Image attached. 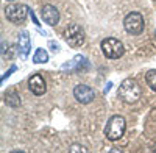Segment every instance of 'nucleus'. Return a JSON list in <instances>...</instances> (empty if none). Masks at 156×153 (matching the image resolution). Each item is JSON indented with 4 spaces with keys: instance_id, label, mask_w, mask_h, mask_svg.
Wrapping results in <instances>:
<instances>
[{
    "instance_id": "1",
    "label": "nucleus",
    "mask_w": 156,
    "mask_h": 153,
    "mask_svg": "<svg viewBox=\"0 0 156 153\" xmlns=\"http://www.w3.org/2000/svg\"><path fill=\"white\" fill-rule=\"evenodd\" d=\"M140 86L137 84L136 80L133 78H126L120 83L119 89H117V95H119V98L123 101V103H136V101L140 98Z\"/></svg>"
},
{
    "instance_id": "2",
    "label": "nucleus",
    "mask_w": 156,
    "mask_h": 153,
    "mask_svg": "<svg viewBox=\"0 0 156 153\" xmlns=\"http://www.w3.org/2000/svg\"><path fill=\"white\" fill-rule=\"evenodd\" d=\"M126 130V122L122 116H112L108 119L105 126V136L109 141H119Z\"/></svg>"
},
{
    "instance_id": "3",
    "label": "nucleus",
    "mask_w": 156,
    "mask_h": 153,
    "mask_svg": "<svg viewBox=\"0 0 156 153\" xmlns=\"http://www.w3.org/2000/svg\"><path fill=\"white\" fill-rule=\"evenodd\" d=\"M62 36H64V41H66L72 48H80L86 42V33L80 25H76V23H70L69 27H66Z\"/></svg>"
},
{
    "instance_id": "4",
    "label": "nucleus",
    "mask_w": 156,
    "mask_h": 153,
    "mask_svg": "<svg viewBox=\"0 0 156 153\" xmlns=\"http://www.w3.org/2000/svg\"><path fill=\"white\" fill-rule=\"evenodd\" d=\"M100 48H101L103 55L109 59H119L125 53L123 44L119 39H115V37H106V39H103L100 44Z\"/></svg>"
},
{
    "instance_id": "5",
    "label": "nucleus",
    "mask_w": 156,
    "mask_h": 153,
    "mask_svg": "<svg viewBox=\"0 0 156 153\" xmlns=\"http://www.w3.org/2000/svg\"><path fill=\"white\" fill-rule=\"evenodd\" d=\"M123 28L129 34H140L145 28V22L140 12H128L123 19Z\"/></svg>"
},
{
    "instance_id": "6",
    "label": "nucleus",
    "mask_w": 156,
    "mask_h": 153,
    "mask_svg": "<svg viewBox=\"0 0 156 153\" xmlns=\"http://www.w3.org/2000/svg\"><path fill=\"white\" fill-rule=\"evenodd\" d=\"M28 12H30L28 6L22 5V3H11L5 8V16L12 23H23L28 16Z\"/></svg>"
},
{
    "instance_id": "7",
    "label": "nucleus",
    "mask_w": 156,
    "mask_h": 153,
    "mask_svg": "<svg viewBox=\"0 0 156 153\" xmlns=\"http://www.w3.org/2000/svg\"><path fill=\"white\" fill-rule=\"evenodd\" d=\"M73 97L80 101V103L87 105L95 98V92H94V89L87 84H76L75 89H73Z\"/></svg>"
},
{
    "instance_id": "8",
    "label": "nucleus",
    "mask_w": 156,
    "mask_h": 153,
    "mask_svg": "<svg viewBox=\"0 0 156 153\" xmlns=\"http://www.w3.org/2000/svg\"><path fill=\"white\" fill-rule=\"evenodd\" d=\"M31 50V39H30V33L27 30H23L19 33L17 36V53H19V58L22 61L27 59L28 53Z\"/></svg>"
},
{
    "instance_id": "9",
    "label": "nucleus",
    "mask_w": 156,
    "mask_h": 153,
    "mask_svg": "<svg viewBox=\"0 0 156 153\" xmlns=\"http://www.w3.org/2000/svg\"><path fill=\"white\" fill-rule=\"evenodd\" d=\"M89 67V61L86 56L83 55H76L72 61L62 64V72H67V73H72V72H81L83 69H87Z\"/></svg>"
},
{
    "instance_id": "10",
    "label": "nucleus",
    "mask_w": 156,
    "mask_h": 153,
    "mask_svg": "<svg viewBox=\"0 0 156 153\" xmlns=\"http://www.w3.org/2000/svg\"><path fill=\"white\" fill-rule=\"evenodd\" d=\"M28 89L34 95H44L47 92V83L41 73H34L28 80Z\"/></svg>"
},
{
    "instance_id": "11",
    "label": "nucleus",
    "mask_w": 156,
    "mask_h": 153,
    "mask_svg": "<svg viewBox=\"0 0 156 153\" xmlns=\"http://www.w3.org/2000/svg\"><path fill=\"white\" fill-rule=\"evenodd\" d=\"M41 17L47 25L55 27V25L59 22V11L53 5H44L42 9H41Z\"/></svg>"
},
{
    "instance_id": "12",
    "label": "nucleus",
    "mask_w": 156,
    "mask_h": 153,
    "mask_svg": "<svg viewBox=\"0 0 156 153\" xmlns=\"http://www.w3.org/2000/svg\"><path fill=\"white\" fill-rule=\"evenodd\" d=\"M5 103H6L8 106H11V108L19 106V105H20V97H19V94L14 92V91L6 92V94H5Z\"/></svg>"
},
{
    "instance_id": "13",
    "label": "nucleus",
    "mask_w": 156,
    "mask_h": 153,
    "mask_svg": "<svg viewBox=\"0 0 156 153\" xmlns=\"http://www.w3.org/2000/svg\"><path fill=\"white\" fill-rule=\"evenodd\" d=\"M48 61V53L45 48H37L33 55V62L34 64H45Z\"/></svg>"
},
{
    "instance_id": "14",
    "label": "nucleus",
    "mask_w": 156,
    "mask_h": 153,
    "mask_svg": "<svg viewBox=\"0 0 156 153\" xmlns=\"http://www.w3.org/2000/svg\"><path fill=\"white\" fill-rule=\"evenodd\" d=\"M145 81H147V84L150 86L151 91L156 92V69H151V70H148V72L145 73Z\"/></svg>"
},
{
    "instance_id": "15",
    "label": "nucleus",
    "mask_w": 156,
    "mask_h": 153,
    "mask_svg": "<svg viewBox=\"0 0 156 153\" xmlns=\"http://www.w3.org/2000/svg\"><path fill=\"white\" fill-rule=\"evenodd\" d=\"M48 47H50V50H51L53 53H58V52H59V44L55 42V41H50V42H48Z\"/></svg>"
},
{
    "instance_id": "16",
    "label": "nucleus",
    "mask_w": 156,
    "mask_h": 153,
    "mask_svg": "<svg viewBox=\"0 0 156 153\" xmlns=\"http://www.w3.org/2000/svg\"><path fill=\"white\" fill-rule=\"evenodd\" d=\"M14 70H16V66H11V67H9V70H6V72L2 75V83H5V80H6V78H9V75H11L12 72H14Z\"/></svg>"
},
{
    "instance_id": "17",
    "label": "nucleus",
    "mask_w": 156,
    "mask_h": 153,
    "mask_svg": "<svg viewBox=\"0 0 156 153\" xmlns=\"http://www.w3.org/2000/svg\"><path fill=\"white\" fill-rule=\"evenodd\" d=\"M69 151H72V153H73V151H87V148H84L83 145H76V144H73V145L69 148Z\"/></svg>"
},
{
    "instance_id": "18",
    "label": "nucleus",
    "mask_w": 156,
    "mask_h": 153,
    "mask_svg": "<svg viewBox=\"0 0 156 153\" xmlns=\"http://www.w3.org/2000/svg\"><path fill=\"white\" fill-rule=\"evenodd\" d=\"M30 16H31V19H33V22H34V23L37 25V27H39V25H41V23H39V20L36 19V16H34V12H33V11H30Z\"/></svg>"
},
{
    "instance_id": "19",
    "label": "nucleus",
    "mask_w": 156,
    "mask_h": 153,
    "mask_svg": "<svg viewBox=\"0 0 156 153\" xmlns=\"http://www.w3.org/2000/svg\"><path fill=\"white\" fill-rule=\"evenodd\" d=\"M111 86H112V83H108V84H106V87L103 89V94H108V92H109V89H111Z\"/></svg>"
},
{
    "instance_id": "20",
    "label": "nucleus",
    "mask_w": 156,
    "mask_h": 153,
    "mask_svg": "<svg viewBox=\"0 0 156 153\" xmlns=\"http://www.w3.org/2000/svg\"><path fill=\"white\" fill-rule=\"evenodd\" d=\"M6 2H14V0H6Z\"/></svg>"
}]
</instances>
